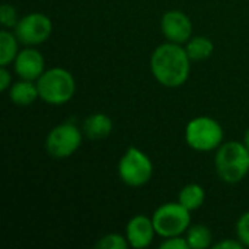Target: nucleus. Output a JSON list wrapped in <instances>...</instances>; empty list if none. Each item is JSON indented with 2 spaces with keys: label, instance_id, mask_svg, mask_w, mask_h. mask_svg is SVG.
Returning a JSON list of instances; mask_svg holds the SVG:
<instances>
[{
  "label": "nucleus",
  "instance_id": "obj_1",
  "mask_svg": "<svg viewBox=\"0 0 249 249\" xmlns=\"http://www.w3.org/2000/svg\"><path fill=\"white\" fill-rule=\"evenodd\" d=\"M150 70L158 83L165 88L182 86L191 71V58L181 44L163 42L155 48L150 57Z\"/></svg>",
  "mask_w": 249,
  "mask_h": 249
},
{
  "label": "nucleus",
  "instance_id": "obj_2",
  "mask_svg": "<svg viewBox=\"0 0 249 249\" xmlns=\"http://www.w3.org/2000/svg\"><path fill=\"white\" fill-rule=\"evenodd\" d=\"M217 177L226 184H239L249 174V150L244 142L223 143L214 156Z\"/></svg>",
  "mask_w": 249,
  "mask_h": 249
},
{
  "label": "nucleus",
  "instance_id": "obj_3",
  "mask_svg": "<svg viewBox=\"0 0 249 249\" xmlns=\"http://www.w3.org/2000/svg\"><path fill=\"white\" fill-rule=\"evenodd\" d=\"M36 88L41 101L50 105H64L74 96L76 80L69 70L53 67L39 76Z\"/></svg>",
  "mask_w": 249,
  "mask_h": 249
},
{
  "label": "nucleus",
  "instance_id": "obj_4",
  "mask_svg": "<svg viewBox=\"0 0 249 249\" xmlns=\"http://www.w3.org/2000/svg\"><path fill=\"white\" fill-rule=\"evenodd\" d=\"M223 139L225 133L220 123L212 117H196L185 127V142L197 152L217 150L223 144Z\"/></svg>",
  "mask_w": 249,
  "mask_h": 249
},
{
  "label": "nucleus",
  "instance_id": "obj_5",
  "mask_svg": "<svg viewBox=\"0 0 249 249\" xmlns=\"http://www.w3.org/2000/svg\"><path fill=\"white\" fill-rule=\"evenodd\" d=\"M152 220L158 236H181L191 226V212L181 203H165L155 210Z\"/></svg>",
  "mask_w": 249,
  "mask_h": 249
},
{
  "label": "nucleus",
  "instance_id": "obj_6",
  "mask_svg": "<svg viewBox=\"0 0 249 249\" xmlns=\"http://www.w3.org/2000/svg\"><path fill=\"white\" fill-rule=\"evenodd\" d=\"M118 177L128 187H143L153 177V163L143 150L131 146L118 162Z\"/></svg>",
  "mask_w": 249,
  "mask_h": 249
},
{
  "label": "nucleus",
  "instance_id": "obj_7",
  "mask_svg": "<svg viewBox=\"0 0 249 249\" xmlns=\"http://www.w3.org/2000/svg\"><path fill=\"white\" fill-rule=\"evenodd\" d=\"M83 139V130H80L74 123L66 121L47 134L45 139V150L54 159H67L74 155Z\"/></svg>",
  "mask_w": 249,
  "mask_h": 249
},
{
  "label": "nucleus",
  "instance_id": "obj_8",
  "mask_svg": "<svg viewBox=\"0 0 249 249\" xmlns=\"http://www.w3.org/2000/svg\"><path fill=\"white\" fill-rule=\"evenodd\" d=\"M19 42L26 47H36L44 44L53 32L51 19L41 12H32L22 18L13 28Z\"/></svg>",
  "mask_w": 249,
  "mask_h": 249
},
{
  "label": "nucleus",
  "instance_id": "obj_9",
  "mask_svg": "<svg viewBox=\"0 0 249 249\" xmlns=\"http://www.w3.org/2000/svg\"><path fill=\"white\" fill-rule=\"evenodd\" d=\"M160 31L166 41L182 45L193 36V22L182 10H168L160 19Z\"/></svg>",
  "mask_w": 249,
  "mask_h": 249
},
{
  "label": "nucleus",
  "instance_id": "obj_10",
  "mask_svg": "<svg viewBox=\"0 0 249 249\" xmlns=\"http://www.w3.org/2000/svg\"><path fill=\"white\" fill-rule=\"evenodd\" d=\"M13 69L19 79L36 82L39 76L45 71L44 55L34 47H26L18 53L13 61Z\"/></svg>",
  "mask_w": 249,
  "mask_h": 249
},
{
  "label": "nucleus",
  "instance_id": "obj_11",
  "mask_svg": "<svg viewBox=\"0 0 249 249\" xmlns=\"http://www.w3.org/2000/svg\"><path fill=\"white\" fill-rule=\"evenodd\" d=\"M156 236L152 217L146 214H137L130 219L125 228V238L128 245L134 249L147 248Z\"/></svg>",
  "mask_w": 249,
  "mask_h": 249
},
{
  "label": "nucleus",
  "instance_id": "obj_12",
  "mask_svg": "<svg viewBox=\"0 0 249 249\" xmlns=\"http://www.w3.org/2000/svg\"><path fill=\"white\" fill-rule=\"evenodd\" d=\"M112 128H114L112 120L102 112L90 114L89 117H86L82 127L83 134L90 140H102L108 137L112 133Z\"/></svg>",
  "mask_w": 249,
  "mask_h": 249
},
{
  "label": "nucleus",
  "instance_id": "obj_13",
  "mask_svg": "<svg viewBox=\"0 0 249 249\" xmlns=\"http://www.w3.org/2000/svg\"><path fill=\"white\" fill-rule=\"evenodd\" d=\"M9 98L18 107H28V105L34 104L39 98L36 82L25 80V79L15 82L9 88Z\"/></svg>",
  "mask_w": 249,
  "mask_h": 249
},
{
  "label": "nucleus",
  "instance_id": "obj_14",
  "mask_svg": "<svg viewBox=\"0 0 249 249\" xmlns=\"http://www.w3.org/2000/svg\"><path fill=\"white\" fill-rule=\"evenodd\" d=\"M19 39L15 35V32H10L9 29L0 31V66H10L13 64L19 50Z\"/></svg>",
  "mask_w": 249,
  "mask_h": 249
},
{
  "label": "nucleus",
  "instance_id": "obj_15",
  "mask_svg": "<svg viewBox=\"0 0 249 249\" xmlns=\"http://www.w3.org/2000/svg\"><path fill=\"white\" fill-rule=\"evenodd\" d=\"M185 50L191 61H203V60H207L213 54L214 45L210 38L204 35H197V36L190 38V41L185 45Z\"/></svg>",
  "mask_w": 249,
  "mask_h": 249
},
{
  "label": "nucleus",
  "instance_id": "obj_16",
  "mask_svg": "<svg viewBox=\"0 0 249 249\" xmlns=\"http://www.w3.org/2000/svg\"><path fill=\"white\" fill-rule=\"evenodd\" d=\"M206 200V191L198 184H187L178 194V203H181L190 212L198 210Z\"/></svg>",
  "mask_w": 249,
  "mask_h": 249
},
{
  "label": "nucleus",
  "instance_id": "obj_17",
  "mask_svg": "<svg viewBox=\"0 0 249 249\" xmlns=\"http://www.w3.org/2000/svg\"><path fill=\"white\" fill-rule=\"evenodd\" d=\"M190 249H207L213 247V233L206 225H193L185 232Z\"/></svg>",
  "mask_w": 249,
  "mask_h": 249
},
{
  "label": "nucleus",
  "instance_id": "obj_18",
  "mask_svg": "<svg viewBox=\"0 0 249 249\" xmlns=\"http://www.w3.org/2000/svg\"><path fill=\"white\" fill-rule=\"evenodd\" d=\"M128 247L130 245L125 235L123 236L120 233H108L95 244V248L98 249H125Z\"/></svg>",
  "mask_w": 249,
  "mask_h": 249
},
{
  "label": "nucleus",
  "instance_id": "obj_19",
  "mask_svg": "<svg viewBox=\"0 0 249 249\" xmlns=\"http://www.w3.org/2000/svg\"><path fill=\"white\" fill-rule=\"evenodd\" d=\"M18 22H19V16H18L16 9L9 3H3L0 7V23H1V26L4 29L15 28Z\"/></svg>",
  "mask_w": 249,
  "mask_h": 249
},
{
  "label": "nucleus",
  "instance_id": "obj_20",
  "mask_svg": "<svg viewBox=\"0 0 249 249\" xmlns=\"http://www.w3.org/2000/svg\"><path fill=\"white\" fill-rule=\"evenodd\" d=\"M236 236L244 244V247L249 248V212L241 214L236 222Z\"/></svg>",
  "mask_w": 249,
  "mask_h": 249
},
{
  "label": "nucleus",
  "instance_id": "obj_21",
  "mask_svg": "<svg viewBox=\"0 0 249 249\" xmlns=\"http://www.w3.org/2000/svg\"><path fill=\"white\" fill-rule=\"evenodd\" d=\"M160 249H190V245L185 239V236H172L165 238V241L159 245Z\"/></svg>",
  "mask_w": 249,
  "mask_h": 249
},
{
  "label": "nucleus",
  "instance_id": "obj_22",
  "mask_svg": "<svg viewBox=\"0 0 249 249\" xmlns=\"http://www.w3.org/2000/svg\"><path fill=\"white\" fill-rule=\"evenodd\" d=\"M12 86V74L6 66H0V90L6 92Z\"/></svg>",
  "mask_w": 249,
  "mask_h": 249
},
{
  "label": "nucleus",
  "instance_id": "obj_23",
  "mask_svg": "<svg viewBox=\"0 0 249 249\" xmlns=\"http://www.w3.org/2000/svg\"><path fill=\"white\" fill-rule=\"evenodd\" d=\"M213 249H242L244 244L239 239H223L217 244H213Z\"/></svg>",
  "mask_w": 249,
  "mask_h": 249
},
{
  "label": "nucleus",
  "instance_id": "obj_24",
  "mask_svg": "<svg viewBox=\"0 0 249 249\" xmlns=\"http://www.w3.org/2000/svg\"><path fill=\"white\" fill-rule=\"evenodd\" d=\"M244 144L247 146V149L249 150V128L245 131V134H244Z\"/></svg>",
  "mask_w": 249,
  "mask_h": 249
}]
</instances>
